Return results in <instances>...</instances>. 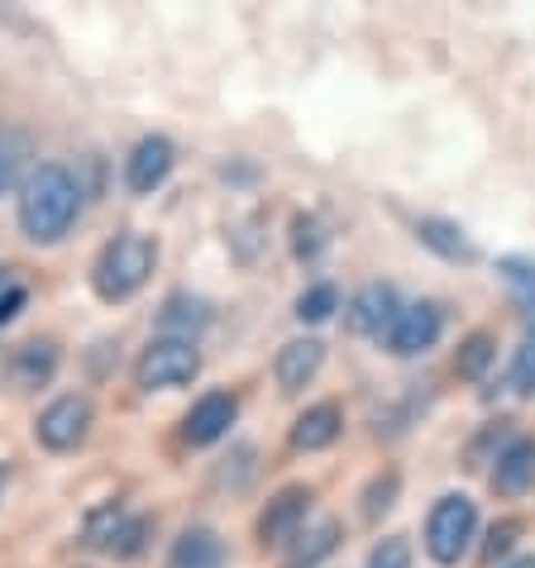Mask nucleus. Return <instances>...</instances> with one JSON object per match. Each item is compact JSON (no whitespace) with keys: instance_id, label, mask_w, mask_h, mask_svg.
I'll return each instance as SVG.
<instances>
[{"instance_id":"f3484780","label":"nucleus","mask_w":535,"mask_h":568,"mask_svg":"<svg viewBox=\"0 0 535 568\" xmlns=\"http://www.w3.org/2000/svg\"><path fill=\"white\" fill-rule=\"evenodd\" d=\"M340 540H344V520H335V516L311 520V526L287 545V564L282 568H321L330 555H340Z\"/></svg>"},{"instance_id":"f257e3e1","label":"nucleus","mask_w":535,"mask_h":568,"mask_svg":"<svg viewBox=\"0 0 535 568\" xmlns=\"http://www.w3.org/2000/svg\"><path fill=\"white\" fill-rule=\"evenodd\" d=\"M82 182L62 163H39L20 186V230L29 244H62L82 215Z\"/></svg>"},{"instance_id":"dca6fc26","label":"nucleus","mask_w":535,"mask_h":568,"mask_svg":"<svg viewBox=\"0 0 535 568\" xmlns=\"http://www.w3.org/2000/svg\"><path fill=\"white\" fill-rule=\"evenodd\" d=\"M215 321V311L206 296H192V292H172L163 311H159V329H163V339H186V344H196V335Z\"/></svg>"},{"instance_id":"9b49d317","label":"nucleus","mask_w":535,"mask_h":568,"mask_svg":"<svg viewBox=\"0 0 535 568\" xmlns=\"http://www.w3.org/2000/svg\"><path fill=\"white\" fill-rule=\"evenodd\" d=\"M325 368V344L316 335H296L277 349L273 358V377H277V392L282 397H296V392H306L311 383L321 377Z\"/></svg>"},{"instance_id":"b1692460","label":"nucleus","mask_w":535,"mask_h":568,"mask_svg":"<svg viewBox=\"0 0 535 568\" xmlns=\"http://www.w3.org/2000/svg\"><path fill=\"white\" fill-rule=\"evenodd\" d=\"M124 520H130V511H124L120 501H110V507H97V511L87 516V526H82V545L110 555V549H115V540H120V530H124Z\"/></svg>"},{"instance_id":"423d86ee","label":"nucleus","mask_w":535,"mask_h":568,"mask_svg":"<svg viewBox=\"0 0 535 568\" xmlns=\"http://www.w3.org/2000/svg\"><path fill=\"white\" fill-rule=\"evenodd\" d=\"M91 425H97V406H91V397H82V392H68V397L49 402L34 420V435L39 445L49 454H72L87 445Z\"/></svg>"},{"instance_id":"473e14b6","label":"nucleus","mask_w":535,"mask_h":568,"mask_svg":"<svg viewBox=\"0 0 535 568\" xmlns=\"http://www.w3.org/2000/svg\"><path fill=\"white\" fill-rule=\"evenodd\" d=\"M502 568H535V555H516V559H507Z\"/></svg>"},{"instance_id":"a878e982","label":"nucleus","mask_w":535,"mask_h":568,"mask_svg":"<svg viewBox=\"0 0 535 568\" xmlns=\"http://www.w3.org/2000/svg\"><path fill=\"white\" fill-rule=\"evenodd\" d=\"M335 311H344L335 282H311V287L296 296V321H302V325H321V321H330Z\"/></svg>"},{"instance_id":"39448f33","label":"nucleus","mask_w":535,"mask_h":568,"mask_svg":"<svg viewBox=\"0 0 535 568\" xmlns=\"http://www.w3.org/2000/svg\"><path fill=\"white\" fill-rule=\"evenodd\" d=\"M311 507H316V487L311 483H287L277 487L273 497L263 501L259 511V545H273V549H287L296 535L311 526Z\"/></svg>"},{"instance_id":"412c9836","label":"nucleus","mask_w":535,"mask_h":568,"mask_svg":"<svg viewBox=\"0 0 535 568\" xmlns=\"http://www.w3.org/2000/svg\"><path fill=\"white\" fill-rule=\"evenodd\" d=\"M497 277H502V287H507L512 306L535 325V258H526V254H502L497 258Z\"/></svg>"},{"instance_id":"2f4dec72","label":"nucleus","mask_w":535,"mask_h":568,"mask_svg":"<svg viewBox=\"0 0 535 568\" xmlns=\"http://www.w3.org/2000/svg\"><path fill=\"white\" fill-rule=\"evenodd\" d=\"M14 287H20V277H14V267H0V296L14 292Z\"/></svg>"},{"instance_id":"7c9ffc66","label":"nucleus","mask_w":535,"mask_h":568,"mask_svg":"<svg viewBox=\"0 0 535 568\" xmlns=\"http://www.w3.org/2000/svg\"><path fill=\"white\" fill-rule=\"evenodd\" d=\"M149 535H153V520L130 511V520H124V530H120V540H115L110 555H115V559H139V555H144V545H149Z\"/></svg>"},{"instance_id":"6ab92c4d","label":"nucleus","mask_w":535,"mask_h":568,"mask_svg":"<svg viewBox=\"0 0 535 568\" xmlns=\"http://www.w3.org/2000/svg\"><path fill=\"white\" fill-rule=\"evenodd\" d=\"M493 363H497V335L493 329H468L460 339V349H454V377L483 383V377L493 373Z\"/></svg>"},{"instance_id":"5701e85b","label":"nucleus","mask_w":535,"mask_h":568,"mask_svg":"<svg viewBox=\"0 0 535 568\" xmlns=\"http://www.w3.org/2000/svg\"><path fill=\"white\" fill-rule=\"evenodd\" d=\"M397 497H402V468L387 464V468H377L373 478H369V487L359 493V501H364L359 511H364L369 526H377V520H383L392 507H397Z\"/></svg>"},{"instance_id":"bb28decb","label":"nucleus","mask_w":535,"mask_h":568,"mask_svg":"<svg viewBox=\"0 0 535 568\" xmlns=\"http://www.w3.org/2000/svg\"><path fill=\"white\" fill-rule=\"evenodd\" d=\"M522 535H526V516H502L487 526V540H483V564H493V559H507L516 545H522Z\"/></svg>"},{"instance_id":"1a4fd4ad","label":"nucleus","mask_w":535,"mask_h":568,"mask_svg":"<svg viewBox=\"0 0 535 568\" xmlns=\"http://www.w3.org/2000/svg\"><path fill=\"white\" fill-rule=\"evenodd\" d=\"M172 168H178V149H172V139L168 134H144L130 149V158H124V186H130L134 196H153L172 178Z\"/></svg>"},{"instance_id":"2eb2a0df","label":"nucleus","mask_w":535,"mask_h":568,"mask_svg":"<svg viewBox=\"0 0 535 568\" xmlns=\"http://www.w3.org/2000/svg\"><path fill=\"white\" fill-rule=\"evenodd\" d=\"M344 435V406L340 402H311L302 416L292 420V449L321 454L330 445H340Z\"/></svg>"},{"instance_id":"c756f323","label":"nucleus","mask_w":535,"mask_h":568,"mask_svg":"<svg viewBox=\"0 0 535 568\" xmlns=\"http://www.w3.org/2000/svg\"><path fill=\"white\" fill-rule=\"evenodd\" d=\"M254 459H259V449H254V445H234V449H230V459H225V468H220V487L240 493V487L259 473V464H254Z\"/></svg>"},{"instance_id":"0eeeda50","label":"nucleus","mask_w":535,"mask_h":568,"mask_svg":"<svg viewBox=\"0 0 535 568\" xmlns=\"http://www.w3.org/2000/svg\"><path fill=\"white\" fill-rule=\"evenodd\" d=\"M440 335H445V306L421 296V302H406L397 311V321H392V329L383 335V349L392 358H421L435 349Z\"/></svg>"},{"instance_id":"4be33fe9","label":"nucleus","mask_w":535,"mask_h":568,"mask_svg":"<svg viewBox=\"0 0 535 568\" xmlns=\"http://www.w3.org/2000/svg\"><path fill=\"white\" fill-rule=\"evenodd\" d=\"M29 153H34L29 134H20V130H0V196L29 182Z\"/></svg>"},{"instance_id":"ddd939ff","label":"nucleus","mask_w":535,"mask_h":568,"mask_svg":"<svg viewBox=\"0 0 535 568\" xmlns=\"http://www.w3.org/2000/svg\"><path fill=\"white\" fill-rule=\"evenodd\" d=\"M487 487L497 497H526L535 487V435H516L507 449L497 454V464L487 468Z\"/></svg>"},{"instance_id":"c85d7f7f","label":"nucleus","mask_w":535,"mask_h":568,"mask_svg":"<svg viewBox=\"0 0 535 568\" xmlns=\"http://www.w3.org/2000/svg\"><path fill=\"white\" fill-rule=\"evenodd\" d=\"M507 387L516 397H535V329L522 339V349L512 354V368H507Z\"/></svg>"},{"instance_id":"9d476101","label":"nucleus","mask_w":535,"mask_h":568,"mask_svg":"<svg viewBox=\"0 0 535 568\" xmlns=\"http://www.w3.org/2000/svg\"><path fill=\"white\" fill-rule=\"evenodd\" d=\"M234 420H240V397H234V392H225V387H215V392H206V397H196V406L186 412L182 439H186L192 449H206V445H215V439L230 435Z\"/></svg>"},{"instance_id":"72a5a7b5","label":"nucleus","mask_w":535,"mask_h":568,"mask_svg":"<svg viewBox=\"0 0 535 568\" xmlns=\"http://www.w3.org/2000/svg\"><path fill=\"white\" fill-rule=\"evenodd\" d=\"M6 487H10V464H0V501H6Z\"/></svg>"},{"instance_id":"f03ea898","label":"nucleus","mask_w":535,"mask_h":568,"mask_svg":"<svg viewBox=\"0 0 535 568\" xmlns=\"http://www.w3.org/2000/svg\"><path fill=\"white\" fill-rule=\"evenodd\" d=\"M153 267H159V240L139 234V230H124L101 248L97 263H91V292H97L105 306H120V302H130L134 292L149 287Z\"/></svg>"},{"instance_id":"7ed1b4c3","label":"nucleus","mask_w":535,"mask_h":568,"mask_svg":"<svg viewBox=\"0 0 535 568\" xmlns=\"http://www.w3.org/2000/svg\"><path fill=\"white\" fill-rule=\"evenodd\" d=\"M474 540H478V501L464 493L435 497V507L426 511V530H421V545H426L431 564L460 568L468 559V549H474Z\"/></svg>"},{"instance_id":"4468645a","label":"nucleus","mask_w":535,"mask_h":568,"mask_svg":"<svg viewBox=\"0 0 535 568\" xmlns=\"http://www.w3.org/2000/svg\"><path fill=\"white\" fill-rule=\"evenodd\" d=\"M412 234H416V244H426L431 254L445 258V263H478V248H474V240L464 234L460 220L416 215V220H412Z\"/></svg>"},{"instance_id":"393cba45","label":"nucleus","mask_w":535,"mask_h":568,"mask_svg":"<svg viewBox=\"0 0 535 568\" xmlns=\"http://www.w3.org/2000/svg\"><path fill=\"white\" fill-rule=\"evenodd\" d=\"M325 248H330V230L321 225L316 215H292V254L296 263H321L325 258Z\"/></svg>"},{"instance_id":"cd10ccee","label":"nucleus","mask_w":535,"mask_h":568,"mask_svg":"<svg viewBox=\"0 0 535 568\" xmlns=\"http://www.w3.org/2000/svg\"><path fill=\"white\" fill-rule=\"evenodd\" d=\"M412 559H416V549L406 535H383V540L369 549L364 568H412Z\"/></svg>"},{"instance_id":"6e6552de","label":"nucleus","mask_w":535,"mask_h":568,"mask_svg":"<svg viewBox=\"0 0 535 568\" xmlns=\"http://www.w3.org/2000/svg\"><path fill=\"white\" fill-rule=\"evenodd\" d=\"M402 306L406 302L397 296L392 282H364V287L344 302V329H350L354 339H377L383 344V335L392 329V321H397Z\"/></svg>"},{"instance_id":"a211bd4d","label":"nucleus","mask_w":535,"mask_h":568,"mask_svg":"<svg viewBox=\"0 0 535 568\" xmlns=\"http://www.w3.org/2000/svg\"><path fill=\"white\" fill-rule=\"evenodd\" d=\"M168 568H225V540L211 526H186L168 549Z\"/></svg>"},{"instance_id":"aec40b11","label":"nucleus","mask_w":535,"mask_h":568,"mask_svg":"<svg viewBox=\"0 0 535 568\" xmlns=\"http://www.w3.org/2000/svg\"><path fill=\"white\" fill-rule=\"evenodd\" d=\"M516 435H522V430H516V420H507V416L487 420L483 430H478L474 439H468V449H464V468H468V473H487V468L497 464V454L507 449Z\"/></svg>"},{"instance_id":"f8f14e48","label":"nucleus","mask_w":535,"mask_h":568,"mask_svg":"<svg viewBox=\"0 0 535 568\" xmlns=\"http://www.w3.org/2000/svg\"><path fill=\"white\" fill-rule=\"evenodd\" d=\"M58 363H62L58 339L53 335H34V339H24V344H14V349H10L6 377L20 392H39V387H49L58 377Z\"/></svg>"},{"instance_id":"20e7f679","label":"nucleus","mask_w":535,"mask_h":568,"mask_svg":"<svg viewBox=\"0 0 535 568\" xmlns=\"http://www.w3.org/2000/svg\"><path fill=\"white\" fill-rule=\"evenodd\" d=\"M196 377H201V349L186 339L159 335L134 363V383L144 392H178V387H192Z\"/></svg>"}]
</instances>
